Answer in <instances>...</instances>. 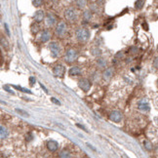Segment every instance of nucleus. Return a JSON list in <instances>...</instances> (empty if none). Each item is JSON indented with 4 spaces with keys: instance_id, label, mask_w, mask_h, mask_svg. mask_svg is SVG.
Segmentation results:
<instances>
[{
    "instance_id": "f257e3e1",
    "label": "nucleus",
    "mask_w": 158,
    "mask_h": 158,
    "mask_svg": "<svg viewBox=\"0 0 158 158\" xmlns=\"http://www.w3.org/2000/svg\"><path fill=\"white\" fill-rule=\"evenodd\" d=\"M75 36H76V39L78 40L79 42L85 43L90 38V31H89V29H87L86 27H79L76 29Z\"/></svg>"
},
{
    "instance_id": "f03ea898",
    "label": "nucleus",
    "mask_w": 158,
    "mask_h": 158,
    "mask_svg": "<svg viewBox=\"0 0 158 158\" xmlns=\"http://www.w3.org/2000/svg\"><path fill=\"white\" fill-rule=\"evenodd\" d=\"M77 58H78V52L75 49L69 48L65 51L64 60L68 64H72V62H74L77 60Z\"/></svg>"
},
{
    "instance_id": "7ed1b4c3",
    "label": "nucleus",
    "mask_w": 158,
    "mask_h": 158,
    "mask_svg": "<svg viewBox=\"0 0 158 158\" xmlns=\"http://www.w3.org/2000/svg\"><path fill=\"white\" fill-rule=\"evenodd\" d=\"M64 17L68 22H69V23H74V22H76V20H77L78 15H77V11L74 8H72V7H68V8H67L65 10Z\"/></svg>"
},
{
    "instance_id": "20e7f679",
    "label": "nucleus",
    "mask_w": 158,
    "mask_h": 158,
    "mask_svg": "<svg viewBox=\"0 0 158 158\" xmlns=\"http://www.w3.org/2000/svg\"><path fill=\"white\" fill-rule=\"evenodd\" d=\"M68 30V25L65 24V22L64 21H60L59 23L56 24V28H55V33L59 37H62L65 33H67Z\"/></svg>"
},
{
    "instance_id": "39448f33",
    "label": "nucleus",
    "mask_w": 158,
    "mask_h": 158,
    "mask_svg": "<svg viewBox=\"0 0 158 158\" xmlns=\"http://www.w3.org/2000/svg\"><path fill=\"white\" fill-rule=\"evenodd\" d=\"M49 50L51 52V56H52V58H54V59L58 58L61 55V52H62V48H61L60 44L56 41H53L49 44Z\"/></svg>"
},
{
    "instance_id": "423d86ee",
    "label": "nucleus",
    "mask_w": 158,
    "mask_h": 158,
    "mask_svg": "<svg viewBox=\"0 0 158 158\" xmlns=\"http://www.w3.org/2000/svg\"><path fill=\"white\" fill-rule=\"evenodd\" d=\"M57 17L56 15H55L54 13L52 12H49L46 14V17H45V23L46 24L48 25L49 27H55L58 23H57Z\"/></svg>"
},
{
    "instance_id": "0eeeda50",
    "label": "nucleus",
    "mask_w": 158,
    "mask_h": 158,
    "mask_svg": "<svg viewBox=\"0 0 158 158\" xmlns=\"http://www.w3.org/2000/svg\"><path fill=\"white\" fill-rule=\"evenodd\" d=\"M91 86H92V83L89 79L87 78H81L78 81V87L84 92H88L91 89Z\"/></svg>"
},
{
    "instance_id": "6e6552de",
    "label": "nucleus",
    "mask_w": 158,
    "mask_h": 158,
    "mask_svg": "<svg viewBox=\"0 0 158 158\" xmlns=\"http://www.w3.org/2000/svg\"><path fill=\"white\" fill-rule=\"evenodd\" d=\"M109 119L112 121V122L115 123H119L122 120V113L118 110H112L111 112L109 113Z\"/></svg>"
},
{
    "instance_id": "1a4fd4ad",
    "label": "nucleus",
    "mask_w": 158,
    "mask_h": 158,
    "mask_svg": "<svg viewBox=\"0 0 158 158\" xmlns=\"http://www.w3.org/2000/svg\"><path fill=\"white\" fill-rule=\"evenodd\" d=\"M138 108L142 111H149L150 110V105L149 102L146 99H142L138 102Z\"/></svg>"
},
{
    "instance_id": "9d476101",
    "label": "nucleus",
    "mask_w": 158,
    "mask_h": 158,
    "mask_svg": "<svg viewBox=\"0 0 158 158\" xmlns=\"http://www.w3.org/2000/svg\"><path fill=\"white\" fill-rule=\"evenodd\" d=\"M93 17V12L90 9H85L82 14V24H88L89 22L92 20Z\"/></svg>"
},
{
    "instance_id": "9b49d317",
    "label": "nucleus",
    "mask_w": 158,
    "mask_h": 158,
    "mask_svg": "<svg viewBox=\"0 0 158 158\" xmlns=\"http://www.w3.org/2000/svg\"><path fill=\"white\" fill-rule=\"evenodd\" d=\"M65 67L62 65H57L56 67H54L53 69V74L55 77H62L65 75Z\"/></svg>"
},
{
    "instance_id": "f8f14e48",
    "label": "nucleus",
    "mask_w": 158,
    "mask_h": 158,
    "mask_svg": "<svg viewBox=\"0 0 158 158\" xmlns=\"http://www.w3.org/2000/svg\"><path fill=\"white\" fill-rule=\"evenodd\" d=\"M46 17V14L45 12H44L43 10H37L36 12L33 14V20L34 22H37V23H42V22L44 21V19H45Z\"/></svg>"
},
{
    "instance_id": "ddd939ff",
    "label": "nucleus",
    "mask_w": 158,
    "mask_h": 158,
    "mask_svg": "<svg viewBox=\"0 0 158 158\" xmlns=\"http://www.w3.org/2000/svg\"><path fill=\"white\" fill-rule=\"evenodd\" d=\"M113 76V68H105L104 72H102V79L105 81H109Z\"/></svg>"
},
{
    "instance_id": "4468645a",
    "label": "nucleus",
    "mask_w": 158,
    "mask_h": 158,
    "mask_svg": "<svg viewBox=\"0 0 158 158\" xmlns=\"http://www.w3.org/2000/svg\"><path fill=\"white\" fill-rule=\"evenodd\" d=\"M51 39V31L49 29H44L41 32V35H40V40H41L42 43H46L48 42Z\"/></svg>"
},
{
    "instance_id": "2eb2a0df",
    "label": "nucleus",
    "mask_w": 158,
    "mask_h": 158,
    "mask_svg": "<svg viewBox=\"0 0 158 158\" xmlns=\"http://www.w3.org/2000/svg\"><path fill=\"white\" fill-rule=\"evenodd\" d=\"M89 9H90L93 13H95V14H100V13L102 12V7L99 5L96 1L90 3V4H89Z\"/></svg>"
},
{
    "instance_id": "dca6fc26",
    "label": "nucleus",
    "mask_w": 158,
    "mask_h": 158,
    "mask_svg": "<svg viewBox=\"0 0 158 158\" xmlns=\"http://www.w3.org/2000/svg\"><path fill=\"white\" fill-rule=\"evenodd\" d=\"M47 148H48L49 151L55 152V151H57L59 148V144L56 141H49L47 142Z\"/></svg>"
},
{
    "instance_id": "f3484780",
    "label": "nucleus",
    "mask_w": 158,
    "mask_h": 158,
    "mask_svg": "<svg viewBox=\"0 0 158 158\" xmlns=\"http://www.w3.org/2000/svg\"><path fill=\"white\" fill-rule=\"evenodd\" d=\"M75 7L79 10H85L87 7V0H74Z\"/></svg>"
},
{
    "instance_id": "a211bd4d",
    "label": "nucleus",
    "mask_w": 158,
    "mask_h": 158,
    "mask_svg": "<svg viewBox=\"0 0 158 158\" xmlns=\"http://www.w3.org/2000/svg\"><path fill=\"white\" fill-rule=\"evenodd\" d=\"M81 73H82L81 68L79 67H72L68 71V74L70 76H78L81 74Z\"/></svg>"
},
{
    "instance_id": "6ab92c4d",
    "label": "nucleus",
    "mask_w": 158,
    "mask_h": 158,
    "mask_svg": "<svg viewBox=\"0 0 158 158\" xmlns=\"http://www.w3.org/2000/svg\"><path fill=\"white\" fill-rule=\"evenodd\" d=\"M0 137H1V139H5L9 137V131L4 126L0 127Z\"/></svg>"
},
{
    "instance_id": "aec40b11",
    "label": "nucleus",
    "mask_w": 158,
    "mask_h": 158,
    "mask_svg": "<svg viewBox=\"0 0 158 158\" xmlns=\"http://www.w3.org/2000/svg\"><path fill=\"white\" fill-rule=\"evenodd\" d=\"M39 29H40L39 23H37V22H34L33 24H31V25H30V31H31V33H33V34L38 33Z\"/></svg>"
},
{
    "instance_id": "412c9836",
    "label": "nucleus",
    "mask_w": 158,
    "mask_h": 158,
    "mask_svg": "<svg viewBox=\"0 0 158 158\" xmlns=\"http://www.w3.org/2000/svg\"><path fill=\"white\" fill-rule=\"evenodd\" d=\"M145 3V0H137V1L135 2V9L136 10H142V8H144Z\"/></svg>"
},
{
    "instance_id": "4be33fe9",
    "label": "nucleus",
    "mask_w": 158,
    "mask_h": 158,
    "mask_svg": "<svg viewBox=\"0 0 158 158\" xmlns=\"http://www.w3.org/2000/svg\"><path fill=\"white\" fill-rule=\"evenodd\" d=\"M106 61L105 60L104 58H99L98 60H97V65H98V67L100 68H106Z\"/></svg>"
},
{
    "instance_id": "5701e85b",
    "label": "nucleus",
    "mask_w": 158,
    "mask_h": 158,
    "mask_svg": "<svg viewBox=\"0 0 158 158\" xmlns=\"http://www.w3.org/2000/svg\"><path fill=\"white\" fill-rule=\"evenodd\" d=\"M91 54L95 57H99L102 55V50L99 48V47H93L91 49Z\"/></svg>"
},
{
    "instance_id": "b1692460",
    "label": "nucleus",
    "mask_w": 158,
    "mask_h": 158,
    "mask_svg": "<svg viewBox=\"0 0 158 158\" xmlns=\"http://www.w3.org/2000/svg\"><path fill=\"white\" fill-rule=\"evenodd\" d=\"M59 156L62 157V158H67V157H70L71 155H70V152H69L68 149L64 148V149H62L61 151H60Z\"/></svg>"
},
{
    "instance_id": "393cba45",
    "label": "nucleus",
    "mask_w": 158,
    "mask_h": 158,
    "mask_svg": "<svg viewBox=\"0 0 158 158\" xmlns=\"http://www.w3.org/2000/svg\"><path fill=\"white\" fill-rule=\"evenodd\" d=\"M1 46H2V48L3 49H5L6 51L9 49V43H8V41H7V39L5 38V37H3V36H1Z\"/></svg>"
},
{
    "instance_id": "a878e982",
    "label": "nucleus",
    "mask_w": 158,
    "mask_h": 158,
    "mask_svg": "<svg viewBox=\"0 0 158 158\" xmlns=\"http://www.w3.org/2000/svg\"><path fill=\"white\" fill-rule=\"evenodd\" d=\"M31 3L35 8H39V7L43 6L44 4V0H31Z\"/></svg>"
},
{
    "instance_id": "bb28decb",
    "label": "nucleus",
    "mask_w": 158,
    "mask_h": 158,
    "mask_svg": "<svg viewBox=\"0 0 158 158\" xmlns=\"http://www.w3.org/2000/svg\"><path fill=\"white\" fill-rule=\"evenodd\" d=\"M144 145H145V148L146 150H148V151H150V150H152L153 146H152V144L149 141H145L144 142Z\"/></svg>"
},
{
    "instance_id": "cd10ccee",
    "label": "nucleus",
    "mask_w": 158,
    "mask_h": 158,
    "mask_svg": "<svg viewBox=\"0 0 158 158\" xmlns=\"http://www.w3.org/2000/svg\"><path fill=\"white\" fill-rule=\"evenodd\" d=\"M91 77H92V79H93L94 81H98L99 78H100V74H99L98 71H95L93 74L91 75Z\"/></svg>"
},
{
    "instance_id": "c85d7f7f",
    "label": "nucleus",
    "mask_w": 158,
    "mask_h": 158,
    "mask_svg": "<svg viewBox=\"0 0 158 158\" xmlns=\"http://www.w3.org/2000/svg\"><path fill=\"white\" fill-rule=\"evenodd\" d=\"M15 110H16V112L20 113V114H22L23 116H29V114H28V113H27V111H24V110H23V109H19V108H16Z\"/></svg>"
},
{
    "instance_id": "c756f323",
    "label": "nucleus",
    "mask_w": 158,
    "mask_h": 158,
    "mask_svg": "<svg viewBox=\"0 0 158 158\" xmlns=\"http://www.w3.org/2000/svg\"><path fill=\"white\" fill-rule=\"evenodd\" d=\"M138 51H139V49L137 48V47H131L130 50H129V52H130L131 54L135 55V54H137V53H138Z\"/></svg>"
},
{
    "instance_id": "7c9ffc66",
    "label": "nucleus",
    "mask_w": 158,
    "mask_h": 158,
    "mask_svg": "<svg viewBox=\"0 0 158 158\" xmlns=\"http://www.w3.org/2000/svg\"><path fill=\"white\" fill-rule=\"evenodd\" d=\"M4 28H5V31H6V34L8 36H11V32H10V29H9V27H8V24H4Z\"/></svg>"
},
{
    "instance_id": "2f4dec72",
    "label": "nucleus",
    "mask_w": 158,
    "mask_h": 158,
    "mask_svg": "<svg viewBox=\"0 0 158 158\" xmlns=\"http://www.w3.org/2000/svg\"><path fill=\"white\" fill-rule=\"evenodd\" d=\"M25 139H27V142H30V141L33 139V135H32V133H28L27 135V137H25Z\"/></svg>"
},
{
    "instance_id": "473e14b6",
    "label": "nucleus",
    "mask_w": 158,
    "mask_h": 158,
    "mask_svg": "<svg viewBox=\"0 0 158 158\" xmlns=\"http://www.w3.org/2000/svg\"><path fill=\"white\" fill-rule=\"evenodd\" d=\"M96 2L102 7V8H104V6L105 4V0H96Z\"/></svg>"
},
{
    "instance_id": "72a5a7b5",
    "label": "nucleus",
    "mask_w": 158,
    "mask_h": 158,
    "mask_svg": "<svg viewBox=\"0 0 158 158\" xmlns=\"http://www.w3.org/2000/svg\"><path fill=\"white\" fill-rule=\"evenodd\" d=\"M153 68H155L156 69H158V57H156L155 59L153 60Z\"/></svg>"
},
{
    "instance_id": "f704fd0d",
    "label": "nucleus",
    "mask_w": 158,
    "mask_h": 158,
    "mask_svg": "<svg viewBox=\"0 0 158 158\" xmlns=\"http://www.w3.org/2000/svg\"><path fill=\"white\" fill-rule=\"evenodd\" d=\"M35 82H36V80H35V78H34L33 76H30V77H29V83H30L31 86H33L34 84H35Z\"/></svg>"
},
{
    "instance_id": "c9c22d12",
    "label": "nucleus",
    "mask_w": 158,
    "mask_h": 158,
    "mask_svg": "<svg viewBox=\"0 0 158 158\" xmlns=\"http://www.w3.org/2000/svg\"><path fill=\"white\" fill-rule=\"evenodd\" d=\"M51 101H52V102H54L55 105H61V102H60V101H58L56 98H51Z\"/></svg>"
},
{
    "instance_id": "e433bc0d",
    "label": "nucleus",
    "mask_w": 158,
    "mask_h": 158,
    "mask_svg": "<svg viewBox=\"0 0 158 158\" xmlns=\"http://www.w3.org/2000/svg\"><path fill=\"white\" fill-rule=\"evenodd\" d=\"M115 58H117V59H123L124 58V54L122 52H118V53L116 54Z\"/></svg>"
},
{
    "instance_id": "4c0bfd02",
    "label": "nucleus",
    "mask_w": 158,
    "mask_h": 158,
    "mask_svg": "<svg viewBox=\"0 0 158 158\" xmlns=\"http://www.w3.org/2000/svg\"><path fill=\"white\" fill-rule=\"evenodd\" d=\"M4 90H6L7 92H9V93H11V94H14V92H13L12 90H11L8 86H4Z\"/></svg>"
},
{
    "instance_id": "58836bf2",
    "label": "nucleus",
    "mask_w": 158,
    "mask_h": 158,
    "mask_svg": "<svg viewBox=\"0 0 158 158\" xmlns=\"http://www.w3.org/2000/svg\"><path fill=\"white\" fill-rule=\"evenodd\" d=\"M142 27L145 28V30H148V24H145V23L142 24Z\"/></svg>"
},
{
    "instance_id": "ea45409f",
    "label": "nucleus",
    "mask_w": 158,
    "mask_h": 158,
    "mask_svg": "<svg viewBox=\"0 0 158 158\" xmlns=\"http://www.w3.org/2000/svg\"><path fill=\"white\" fill-rule=\"evenodd\" d=\"M76 126H77V127H79V128H81V129H83L84 131H86V132H88V131H87V129H86V128H85V127H84V126H82V125H80V124H76Z\"/></svg>"
},
{
    "instance_id": "a19ab883",
    "label": "nucleus",
    "mask_w": 158,
    "mask_h": 158,
    "mask_svg": "<svg viewBox=\"0 0 158 158\" xmlns=\"http://www.w3.org/2000/svg\"><path fill=\"white\" fill-rule=\"evenodd\" d=\"M40 86H41V88H42V89H43L44 91H45V92H46V93H48V90H47V89H46V88L43 86V84H40Z\"/></svg>"
},
{
    "instance_id": "79ce46f5",
    "label": "nucleus",
    "mask_w": 158,
    "mask_h": 158,
    "mask_svg": "<svg viewBox=\"0 0 158 158\" xmlns=\"http://www.w3.org/2000/svg\"><path fill=\"white\" fill-rule=\"evenodd\" d=\"M112 64H113V65H115V64H117V58H115V59H113V60H112Z\"/></svg>"
},
{
    "instance_id": "37998d69",
    "label": "nucleus",
    "mask_w": 158,
    "mask_h": 158,
    "mask_svg": "<svg viewBox=\"0 0 158 158\" xmlns=\"http://www.w3.org/2000/svg\"><path fill=\"white\" fill-rule=\"evenodd\" d=\"M113 27V25L112 24H110V25H108V27H106V29H108V30H110V29H111Z\"/></svg>"
},
{
    "instance_id": "c03bdc74",
    "label": "nucleus",
    "mask_w": 158,
    "mask_h": 158,
    "mask_svg": "<svg viewBox=\"0 0 158 158\" xmlns=\"http://www.w3.org/2000/svg\"><path fill=\"white\" fill-rule=\"evenodd\" d=\"M65 2H68V3H69V2H72V1H74V0H64Z\"/></svg>"
},
{
    "instance_id": "a18cd8bd",
    "label": "nucleus",
    "mask_w": 158,
    "mask_h": 158,
    "mask_svg": "<svg viewBox=\"0 0 158 158\" xmlns=\"http://www.w3.org/2000/svg\"><path fill=\"white\" fill-rule=\"evenodd\" d=\"M156 51H157V53H158V46H157V48H156Z\"/></svg>"
},
{
    "instance_id": "49530a36",
    "label": "nucleus",
    "mask_w": 158,
    "mask_h": 158,
    "mask_svg": "<svg viewBox=\"0 0 158 158\" xmlns=\"http://www.w3.org/2000/svg\"><path fill=\"white\" fill-rule=\"evenodd\" d=\"M157 86H158V79H157Z\"/></svg>"
}]
</instances>
